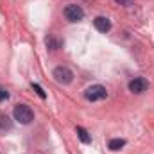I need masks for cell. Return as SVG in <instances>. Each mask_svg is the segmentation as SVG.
<instances>
[{
  "instance_id": "cell-1",
  "label": "cell",
  "mask_w": 154,
  "mask_h": 154,
  "mask_svg": "<svg viewBox=\"0 0 154 154\" xmlns=\"http://www.w3.org/2000/svg\"><path fill=\"white\" fill-rule=\"evenodd\" d=\"M13 115H14V120H16V122L23 124V125H27V124H31V122L34 120V113H32V109H31L27 104H18V106L14 108Z\"/></svg>"
},
{
  "instance_id": "cell-2",
  "label": "cell",
  "mask_w": 154,
  "mask_h": 154,
  "mask_svg": "<svg viewBox=\"0 0 154 154\" xmlns=\"http://www.w3.org/2000/svg\"><path fill=\"white\" fill-rule=\"evenodd\" d=\"M84 97H86V100H90V102L102 100V99L108 97V90H106L104 86H100V84H93V86H90V88L84 91Z\"/></svg>"
},
{
  "instance_id": "cell-3",
  "label": "cell",
  "mask_w": 154,
  "mask_h": 154,
  "mask_svg": "<svg viewBox=\"0 0 154 154\" xmlns=\"http://www.w3.org/2000/svg\"><path fill=\"white\" fill-rule=\"evenodd\" d=\"M65 18L68 22H81L84 18V11L81 5H75V4H70L65 7Z\"/></svg>"
},
{
  "instance_id": "cell-4",
  "label": "cell",
  "mask_w": 154,
  "mask_h": 154,
  "mask_svg": "<svg viewBox=\"0 0 154 154\" xmlns=\"http://www.w3.org/2000/svg\"><path fill=\"white\" fill-rule=\"evenodd\" d=\"M54 79L59 82V84H70L72 82V79H74V74H72V70L70 68H66V66H57L56 70H54Z\"/></svg>"
},
{
  "instance_id": "cell-5",
  "label": "cell",
  "mask_w": 154,
  "mask_h": 154,
  "mask_svg": "<svg viewBox=\"0 0 154 154\" xmlns=\"http://www.w3.org/2000/svg\"><path fill=\"white\" fill-rule=\"evenodd\" d=\"M149 88V81L145 77H134L131 82H129V90L133 93H143L145 90Z\"/></svg>"
},
{
  "instance_id": "cell-6",
  "label": "cell",
  "mask_w": 154,
  "mask_h": 154,
  "mask_svg": "<svg viewBox=\"0 0 154 154\" xmlns=\"http://www.w3.org/2000/svg\"><path fill=\"white\" fill-rule=\"evenodd\" d=\"M93 25H95V29L100 31V32H108V31L111 29V22H109V18H106V16H97V18L93 20Z\"/></svg>"
},
{
  "instance_id": "cell-7",
  "label": "cell",
  "mask_w": 154,
  "mask_h": 154,
  "mask_svg": "<svg viewBox=\"0 0 154 154\" xmlns=\"http://www.w3.org/2000/svg\"><path fill=\"white\" fill-rule=\"evenodd\" d=\"M77 136L81 138L82 143H91V136H90V133L84 127H77Z\"/></svg>"
},
{
  "instance_id": "cell-8",
  "label": "cell",
  "mask_w": 154,
  "mask_h": 154,
  "mask_svg": "<svg viewBox=\"0 0 154 154\" xmlns=\"http://www.w3.org/2000/svg\"><path fill=\"white\" fill-rule=\"evenodd\" d=\"M11 127H13L11 118L7 115H0V131H9Z\"/></svg>"
},
{
  "instance_id": "cell-9",
  "label": "cell",
  "mask_w": 154,
  "mask_h": 154,
  "mask_svg": "<svg viewBox=\"0 0 154 154\" xmlns=\"http://www.w3.org/2000/svg\"><path fill=\"white\" fill-rule=\"evenodd\" d=\"M124 145H125V140H120V138H115V140H111V142L108 143V147H109L111 151H120Z\"/></svg>"
},
{
  "instance_id": "cell-10",
  "label": "cell",
  "mask_w": 154,
  "mask_h": 154,
  "mask_svg": "<svg viewBox=\"0 0 154 154\" xmlns=\"http://www.w3.org/2000/svg\"><path fill=\"white\" fill-rule=\"evenodd\" d=\"M47 47L48 48H52V50H56V48H59L61 47V41H56V39H47Z\"/></svg>"
},
{
  "instance_id": "cell-11",
  "label": "cell",
  "mask_w": 154,
  "mask_h": 154,
  "mask_svg": "<svg viewBox=\"0 0 154 154\" xmlns=\"http://www.w3.org/2000/svg\"><path fill=\"white\" fill-rule=\"evenodd\" d=\"M31 86H32V90H34V91H36V93H38L39 97H41V99H45V97H47V93H45V91H43V88H41V86H39V84H34V82H32V84H31Z\"/></svg>"
},
{
  "instance_id": "cell-12",
  "label": "cell",
  "mask_w": 154,
  "mask_h": 154,
  "mask_svg": "<svg viewBox=\"0 0 154 154\" xmlns=\"http://www.w3.org/2000/svg\"><path fill=\"white\" fill-rule=\"evenodd\" d=\"M7 99H9V91L0 86V102H4V100H7Z\"/></svg>"
},
{
  "instance_id": "cell-13",
  "label": "cell",
  "mask_w": 154,
  "mask_h": 154,
  "mask_svg": "<svg viewBox=\"0 0 154 154\" xmlns=\"http://www.w3.org/2000/svg\"><path fill=\"white\" fill-rule=\"evenodd\" d=\"M116 2H122V4H125V7L133 5V2H131V0H116Z\"/></svg>"
}]
</instances>
